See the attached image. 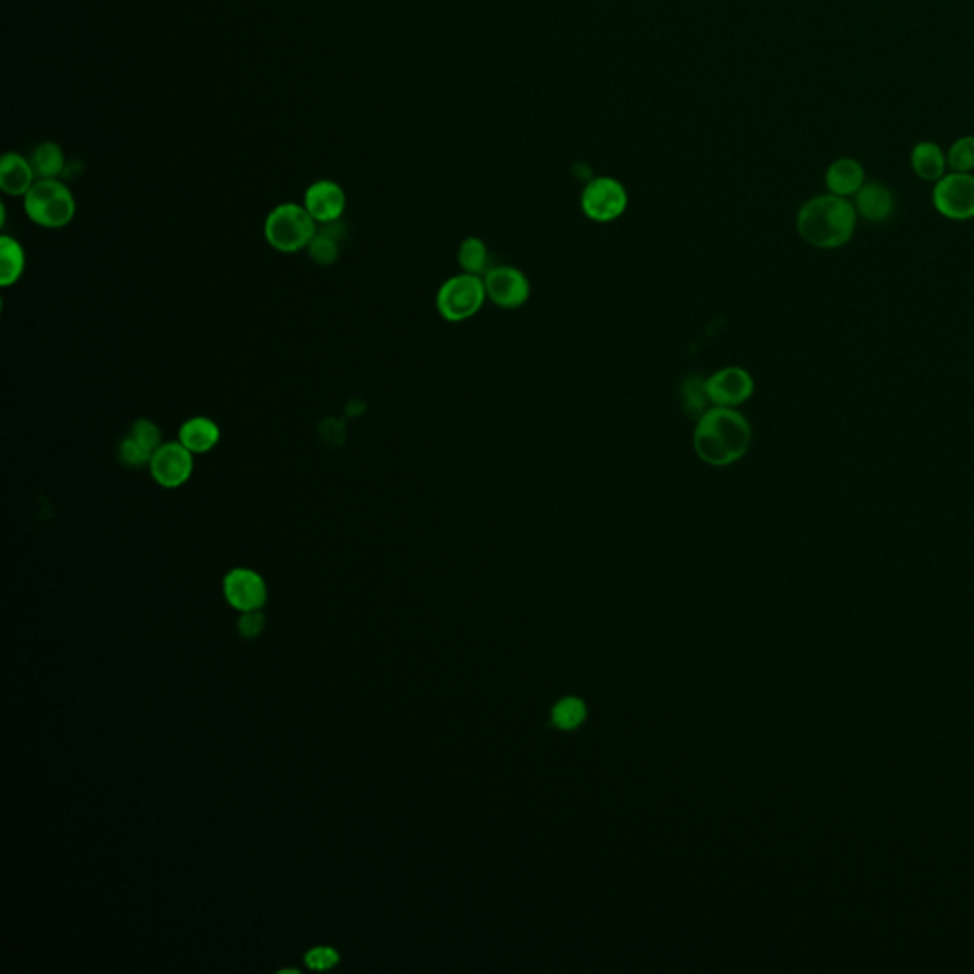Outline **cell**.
I'll return each instance as SVG.
<instances>
[{"mask_svg":"<svg viewBox=\"0 0 974 974\" xmlns=\"http://www.w3.org/2000/svg\"><path fill=\"white\" fill-rule=\"evenodd\" d=\"M118 461L124 465V467L130 468H141L149 467L151 463V457H153V451L141 446L137 442L136 438H132L130 434H126L120 444H118Z\"/></svg>","mask_w":974,"mask_h":974,"instance_id":"obj_23","label":"cell"},{"mask_svg":"<svg viewBox=\"0 0 974 974\" xmlns=\"http://www.w3.org/2000/svg\"><path fill=\"white\" fill-rule=\"evenodd\" d=\"M225 598L229 604L240 609V611H255L267 600V586L263 583L261 575H257L252 569L238 567L233 569L223 583Z\"/></svg>","mask_w":974,"mask_h":974,"instance_id":"obj_12","label":"cell"},{"mask_svg":"<svg viewBox=\"0 0 974 974\" xmlns=\"http://www.w3.org/2000/svg\"><path fill=\"white\" fill-rule=\"evenodd\" d=\"M487 293L482 276L461 273L448 278L436 293V309L448 322H465L482 311Z\"/></svg>","mask_w":974,"mask_h":974,"instance_id":"obj_5","label":"cell"},{"mask_svg":"<svg viewBox=\"0 0 974 974\" xmlns=\"http://www.w3.org/2000/svg\"><path fill=\"white\" fill-rule=\"evenodd\" d=\"M798 233L807 244L820 250L845 246L857 229L855 204L838 195H820L799 208Z\"/></svg>","mask_w":974,"mask_h":974,"instance_id":"obj_2","label":"cell"},{"mask_svg":"<svg viewBox=\"0 0 974 974\" xmlns=\"http://www.w3.org/2000/svg\"><path fill=\"white\" fill-rule=\"evenodd\" d=\"M457 263L463 269V273L482 276V278L493 267L486 242L476 236H468L461 242L457 252Z\"/></svg>","mask_w":974,"mask_h":974,"instance_id":"obj_20","label":"cell"},{"mask_svg":"<svg viewBox=\"0 0 974 974\" xmlns=\"http://www.w3.org/2000/svg\"><path fill=\"white\" fill-rule=\"evenodd\" d=\"M628 193L615 177H596L586 183L581 195L583 214L596 223H611L626 212Z\"/></svg>","mask_w":974,"mask_h":974,"instance_id":"obj_6","label":"cell"},{"mask_svg":"<svg viewBox=\"0 0 974 974\" xmlns=\"http://www.w3.org/2000/svg\"><path fill=\"white\" fill-rule=\"evenodd\" d=\"M31 162L39 179H58L65 170V155L56 141L40 143Z\"/></svg>","mask_w":974,"mask_h":974,"instance_id":"obj_21","label":"cell"},{"mask_svg":"<svg viewBox=\"0 0 974 974\" xmlns=\"http://www.w3.org/2000/svg\"><path fill=\"white\" fill-rule=\"evenodd\" d=\"M895 195L883 183H864V187L855 195V210L864 219L872 223H885L895 214Z\"/></svg>","mask_w":974,"mask_h":974,"instance_id":"obj_14","label":"cell"},{"mask_svg":"<svg viewBox=\"0 0 974 974\" xmlns=\"http://www.w3.org/2000/svg\"><path fill=\"white\" fill-rule=\"evenodd\" d=\"M305 961L311 969H316V971H324V969H330L333 965H337L339 961V955L332 948H314L309 954L305 955Z\"/></svg>","mask_w":974,"mask_h":974,"instance_id":"obj_27","label":"cell"},{"mask_svg":"<svg viewBox=\"0 0 974 974\" xmlns=\"http://www.w3.org/2000/svg\"><path fill=\"white\" fill-rule=\"evenodd\" d=\"M318 223L312 219L303 204L284 202L269 212L263 233L274 252L284 255L299 254L309 248Z\"/></svg>","mask_w":974,"mask_h":974,"instance_id":"obj_3","label":"cell"},{"mask_svg":"<svg viewBox=\"0 0 974 974\" xmlns=\"http://www.w3.org/2000/svg\"><path fill=\"white\" fill-rule=\"evenodd\" d=\"M756 383L752 375L739 366H729L706 379V390L712 406L739 408L754 394Z\"/></svg>","mask_w":974,"mask_h":974,"instance_id":"obj_10","label":"cell"},{"mask_svg":"<svg viewBox=\"0 0 974 974\" xmlns=\"http://www.w3.org/2000/svg\"><path fill=\"white\" fill-rule=\"evenodd\" d=\"M912 170L916 176L923 181H938L944 177L948 158L942 153V149L933 141H921L917 143L912 151Z\"/></svg>","mask_w":974,"mask_h":974,"instance_id":"obj_17","label":"cell"},{"mask_svg":"<svg viewBox=\"0 0 974 974\" xmlns=\"http://www.w3.org/2000/svg\"><path fill=\"white\" fill-rule=\"evenodd\" d=\"M752 425L737 408L712 406L697 421L693 448L702 463L710 467H729L748 453L752 446Z\"/></svg>","mask_w":974,"mask_h":974,"instance_id":"obj_1","label":"cell"},{"mask_svg":"<svg viewBox=\"0 0 974 974\" xmlns=\"http://www.w3.org/2000/svg\"><path fill=\"white\" fill-rule=\"evenodd\" d=\"M948 166L954 172L971 174L974 170V136L961 137L948 151Z\"/></svg>","mask_w":974,"mask_h":974,"instance_id":"obj_24","label":"cell"},{"mask_svg":"<svg viewBox=\"0 0 974 974\" xmlns=\"http://www.w3.org/2000/svg\"><path fill=\"white\" fill-rule=\"evenodd\" d=\"M25 273V250L20 240L2 234L0 236V286L10 288L20 282Z\"/></svg>","mask_w":974,"mask_h":974,"instance_id":"obj_18","label":"cell"},{"mask_svg":"<svg viewBox=\"0 0 974 974\" xmlns=\"http://www.w3.org/2000/svg\"><path fill=\"white\" fill-rule=\"evenodd\" d=\"M583 720H585V706L577 699H565L554 710V721L564 729H573Z\"/></svg>","mask_w":974,"mask_h":974,"instance_id":"obj_26","label":"cell"},{"mask_svg":"<svg viewBox=\"0 0 974 974\" xmlns=\"http://www.w3.org/2000/svg\"><path fill=\"white\" fill-rule=\"evenodd\" d=\"M128 434H130L132 438H136L137 442H139L141 446H145V448L149 449V451H153V453H155L156 449L160 448V446L164 444V440H162V430H160V427L156 425L155 421L145 419V417L136 419V421L132 423V427H130V432H128Z\"/></svg>","mask_w":974,"mask_h":974,"instance_id":"obj_25","label":"cell"},{"mask_svg":"<svg viewBox=\"0 0 974 974\" xmlns=\"http://www.w3.org/2000/svg\"><path fill=\"white\" fill-rule=\"evenodd\" d=\"M487 299L501 309L514 311L526 305L531 286L526 274L510 265L491 267L484 276Z\"/></svg>","mask_w":974,"mask_h":974,"instance_id":"obj_9","label":"cell"},{"mask_svg":"<svg viewBox=\"0 0 974 974\" xmlns=\"http://www.w3.org/2000/svg\"><path fill=\"white\" fill-rule=\"evenodd\" d=\"M33 162L20 153H6L0 160V189L8 196H23L37 183Z\"/></svg>","mask_w":974,"mask_h":974,"instance_id":"obj_13","label":"cell"},{"mask_svg":"<svg viewBox=\"0 0 974 974\" xmlns=\"http://www.w3.org/2000/svg\"><path fill=\"white\" fill-rule=\"evenodd\" d=\"M177 440L195 455H206L214 451L221 440V429L212 417L196 415L181 423L177 430Z\"/></svg>","mask_w":974,"mask_h":974,"instance_id":"obj_15","label":"cell"},{"mask_svg":"<svg viewBox=\"0 0 974 974\" xmlns=\"http://www.w3.org/2000/svg\"><path fill=\"white\" fill-rule=\"evenodd\" d=\"M933 204L938 214L952 221L973 219L974 176L954 172L938 179L933 191Z\"/></svg>","mask_w":974,"mask_h":974,"instance_id":"obj_8","label":"cell"},{"mask_svg":"<svg viewBox=\"0 0 974 974\" xmlns=\"http://www.w3.org/2000/svg\"><path fill=\"white\" fill-rule=\"evenodd\" d=\"M265 628V617L257 611H246L238 623V632L244 638H255Z\"/></svg>","mask_w":974,"mask_h":974,"instance_id":"obj_28","label":"cell"},{"mask_svg":"<svg viewBox=\"0 0 974 974\" xmlns=\"http://www.w3.org/2000/svg\"><path fill=\"white\" fill-rule=\"evenodd\" d=\"M866 183V174L862 164L855 158H839L830 164L826 172V187L832 195L847 196L857 195L858 191Z\"/></svg>","mask_w":974,"mask_h":974,"instance_id":"obj_16","label":"cell"},{"mask_svg":"<svg viewBox=\"0 0 974 974\" xmlns=\"http://www.w3.org/2000/svg\"><path fill=\"white\" fill-rule=\"evenodd\" d=\"M23 210L42 229H63L77 215V198L59 179H37L23 196Z\"/></svg>","mask_w":974,"mask_h":974,"instance_id":"obj_4","label":"cell"},{"mask_svg":"<svg viewBox=\"0 0 974 974\" xmlns=\"http://www.w3.org/2000/svg\"><path fill=\"white\" fill-rule=\"evenodd\" d=\"M341 240L343 231L339 229V221L330 225H318V231L307 248L312 261L322 267H330L341 252Z\"/></svg>","mask_w":974,"mask_h":974,"instance_id":"obj_19","label":"cell"},{"mask_svg":"<svg viewBox=\"0 0 974 974\" xmlns=\"http://www.w3.org/2000/svg\"><path fill=\"white\" fill-rule=\"evenodd\" d=\"M682 402L685 413L689 417H693L695 421H699L702 415L712 408V402H710V396L706 390V379H702L699 375L687 377L682 385Z\"/></svg>","mask_w":974,"mask_h":974,"instance_id":"obj_22","label":"cell"},{"mask_svg":"<svg viewBox=\"0 0 974 974\" xmlns=\"http://www.w3.org/2000/svg\"><path fill=\"white\" fill-rule=\"evenodd\" d=\"M151 478L164 489L185 486L195 472V453H191L179 440L164 442L156 449L149 463Z\"/></svg>","mask_w":974,"mask_h":974,"instance_id":"obj_7","label":"cell"},{"mask_svg":"<svg viewBox=\"0 0 974 974\" xmlns=\"http://www.w3.org/2000/svg\"><path fill=\"white\" fill-rule=\"evenodd\" d=\"M303 206L318 225L337 223L347 208V195L332 179H318L305 191Z\"/></svg>","mask_w":974,"mask_h":974,"instance_id":"obj_11","label":"cell"}]
</instances>
